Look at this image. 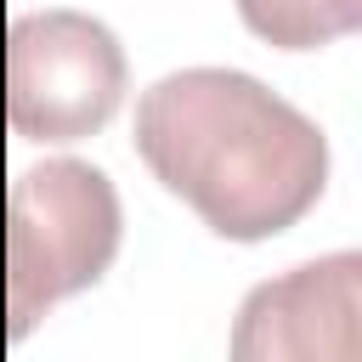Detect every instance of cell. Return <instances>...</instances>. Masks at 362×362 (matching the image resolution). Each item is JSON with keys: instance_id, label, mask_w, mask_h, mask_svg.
<instances>
[{"instance_id": "obj_1", "label": "cell", "mask_w": 362, "mask_h": 362, "mask_svg": "<svg viewBox=\"0 0 362 362\" xmlns=\"http://www.w3.org/2000/svg\"><path fill=\"white\" fill-rule=\"evenodd\" d=\"M136 153L215 238L288 232L328 187V136L243 68H175L136 102Z\"/></svg>"}, {"instance_id": "obj_2", "label": "cell", "mask_w": 362, "mask_h": 362, "mask_svg": "<svg viewBox=\"0 0 362 362\" xmlns=\"http://www.w3.org/2000/svg\"><path fill=\"white\" fill-rule=\"evenodd\" d=\"M124 238V209L107 170L45 158L17 170L6 192V328L23 339L57 300L102 283Z\"/></svg>"}, {"instance_id": "obj_3", "label": "cell", "mask_w": 362, "mask_h": 362, "mask_svg": "<svg viewBox=\"0 0 362 362\" xmlns=\"http://www.w3.org/2000/svg\"><path fill=\"white\" fill-rule=\"evenodd\" d=\"M124 102L119 34L74 6L23 11L6 34V124L23 141L96 136Z\"/></svg>"}, {"instance_id": "obj_4", "label": "cell", "mask_w": 362, "mask_h": 362, "mask_svg": "<svg viewBox=\"0 0 362 362\" xmlns=\"http://www.w3.org/2000/svg\"><path fill=\"white\" fill-rule=\"evenodd\" d=\"M356 283H362V260L351 249L255 283L238 305L232 356L238 362H351L362 345Z\"/></svg>"}, {"instance_id": "obj_5", "label": "cell", "mask_w": 362, "mask_h": 362, "mask_svg": "<svg viewBox=\"0 0 362 362\" xmlns=\"http://www.w3.org/2000/svg\"><path fill=\"white\" fill-rule=\"evenodd\" d=\"M238 17L277 51H317L362 23V0H238Z\"/></svg>"}]
</instances>
